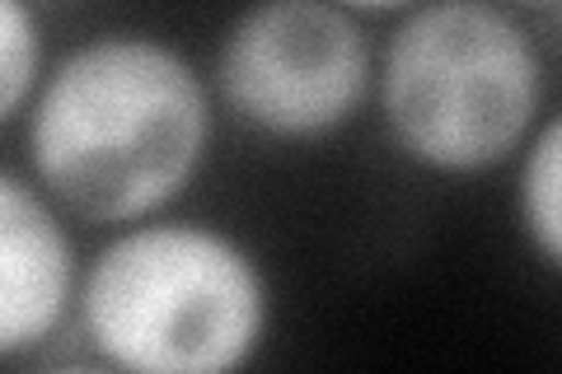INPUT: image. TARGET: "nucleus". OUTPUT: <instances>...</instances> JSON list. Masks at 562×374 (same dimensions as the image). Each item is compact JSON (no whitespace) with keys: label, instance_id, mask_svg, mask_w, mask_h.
Masks as SVG:
<instances>
[{"label":"nucleus","instance_id":"obj_1","mask_svg":"<svg viewBox=\"0 0 562 374\" xmlns=\"http://www.w3.org/2000/svg\"><path fill=\"white\" fill-rule=\"evenodd\" d=\"M216 89L179 43L99 29L61 57L14 122L20 165L80 225L160 216L198 183L216 140Z\"/></svg>","mask_w":562,"mask_h":374},{"label":"nucleus","instance_id":"obj_2","mask_svg":"<svg viewBox=\"0 0 562 374\" xmlns=\"http://www.w3.org/2000/svg\"><path fill=\"white\" fill-rule=\"evenodd\" d=\"M272 276L235 229L160 216L117 225L85 258L76 332L127 374H235L272 332Z\"/></svg>","mask_w":562,"mask_h":374},{"label":"nucleus","instance_id":"obj_3","mask_svg":"<svg viewBox=\"0 0 562 374\" xmlns=\"http://www.w3.org/2000/svg\"><path fill=\"white\" fill-rule=\"evenodd\" d=\"M375 113L390 150L431 178L512 169L549 113V66L506 0H422L380 43Z\"/></svg>","mask_w":562,"mask_h":374},{"label":"nucleus","instance_id":"obj_4","mask_svg":"<svg viewBox=\"0 0 562 374\" xmlns=\"http://www.w3.org/2000/svg\"><path fill=\"white\" fill-rule=\"evenodd\" d=\"M380 47L333 0H244L211 52L221 113L272 146H324L375 109Z\"/></svg>","mask_w":562,"mask_h":374},{"label":"nucleus","instance_id":"obj_5","mask_svg":"<svg viewBox=\"0 0 562 374\" xmlns=\"http://www.w3.org/2000/svg\"><path fill=\"white\" fill-rule=\"evenodd\" d=\"M70 220L20 159L0 169V361L43 355L76 324L85 258Z\"/></svg>","mask_w":562,"mask_h":374},{"label":"nucleus","instance_id":"obj_6","mask_svg":"<svg viewBox=\"0 0 562 374\" xmlns=\"http://www.w3.org/2000/svg\"><path fill=\"white\" fill-rule=\"evenodd\" d=\"M512 211L525 248L539 267L562 276V109H549L516 155Z\"/></svg>","mask_w":562,"mask_h":374},{"label":"nucleus","instance_id":"obj_7","mask_svg":"<svg viewBox=\"0 0 562 374\" xmlns=\"http://www.w3.org/2000/svg\"><path fill=\"white\" fill-rule=\"evenodd\" d=\"M47 29L33 0H0V122L14 132V122L29 113L33 94L47 76Z\"/></svg>","mask_w":562,"mask_h":374},{"label":"nucleus","instance_id":"obj_8","mask_svg":"<svg viewBox=\"0 0 562 374\" xmlns=\"http://www.w3.org/2000/svg\"><path fill=\"white\" fill-rule=\"evenodd\" d=\"M333 5H342V10H351L357 20H398V14H408L413 5H422V0H333Z\"/></svg>","mask_w":562,"mask_h":374},{"label":"nucleus","instance_id":"obj_9","mask_svg":"<svg viewBox=\"0 0 562 374\" xmlns=\"http://www.w3.org/2000/svg\"><path fill=\"white\" fill-rule=\"evenodd\" d=\"M506 5H516L525 14V10H562V0H506Z\"/></svg>","mask_w":562,"mask_h":374}]
</instances>
